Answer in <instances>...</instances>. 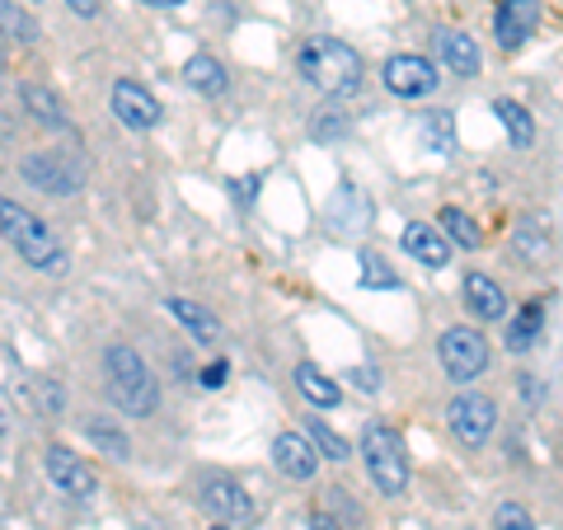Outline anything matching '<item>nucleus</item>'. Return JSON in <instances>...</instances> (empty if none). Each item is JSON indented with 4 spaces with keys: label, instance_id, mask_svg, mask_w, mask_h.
<instances>
[{
    "label": "nucleus",
    "instance_id": "2eb2a0df",
    "mask_svg": "<svg viewBox=\"0 0 563 530\" xmlns=\"http://www.w3.org/2000/svg\"><path fill=\"white\" fill-rule=\"evenodd\" d=\"M404 250H409L418 263H428V268H446L451 240L442 231H432L428 221H413V225H404Z\"/></svg>",
    "mask_w": 563,
    "mask_h": 530
},
{
    "label": "nucleus",
    "instance_id": "0eeeda50",
    "mask_svg": "<svg viewBox=\"0 0 563 530\" xmlns=\"http://www.w3.org/2000/svg\"><path fill=\"white\" fill-rule=\"evenodd\" d=\"M24 179L38 184L43 192H57V198H70V192H80L85 184V169L70 161V155H57V151H33L24 161Z\"/></svg>",
    "mask_w": 563,
    "mask_h": 530
},
{
    "label": "nucleus",
    "instance_id": "f03ea898",
    "mask_svg": "<svg viewBox=\"0 0 563 530\" xmlns=\"http://www.w3.org/2000/svg\"><path fill=\"white\" fill-rule=\"evenodd\" d=\"M296 70L329 99H347L362 90V57L339 38H306L296 52Z\"/></svg>",
    "mask_w": 563,
    "mask_h": 530
},
{
    "label": "nucleus",
    "instance_id": "c756f323",
    "mask_svg": "<svg viewBox=\"0 0 563 530\" xmlns=\"http://www.w3.org/2000/svg\"><path fill=\"white\" fill-rule=\"evenodd\" d=\"M85 432H90V441H95V446H103L109 455H128V437H122V432L103 428V422H90V428H85Z\"/></svg>",
    "mask_w": 563,
    "mask_h": 530
},
{
    "label": "nucleus",
    "instance_id": "58836bf2",
    "mask_svg": "<svg viewBox=\"0 0 563 530\" xmlns=\"http://www.w3.org/2000/svg\"><path fill=\"white\" fill-rule=\"evenodd\" d=\"M0 62H5V47H0Z\"/></svg>",
    "mask_w": 563,
    "mask_h": 530
},
{
    "label": "nucleus",
    "instance_id": "412c9836",
    "mask_svg": "<svg viewBox=\"0 0 563 530\" xmlns=\"http://www.w3.org/2000/svg\"><path fill=\"white\" fill-rule=\"evenodd\" d=\"M296 390H301V395L314 404V409H333V404L343 399V395H339V385H333L314 362H301V366H296Z\"/></svg>",
    "mask_w": 563,
    "mask_h": 530
},
{
    "label": "nucleus",
    "instance_id": "6ab92c4d",
    "mask_svg": "<svg viewBox=\"0 0 563 530\" xmlns=\"http://www.w3.org/2000/svg\"><path fill=\"white\" fill-rule=\"evenodd\" d=\"M418 141L428 146L432 155H451L455 151V118L446 109H432V113H418Z\"/></svg>",
    "mask_w": 563,
    "mask_h": 530
},
{
    "label": "nucleus",
    "instance_id": "c85d7f7f",
    "mask_svg": "<svg viewBox=\"0 0 563 530\" xmlns=\"http://www.w3.org/2000/svg\"><path fill=\"white\" fill-rule=\"evenodd\" d=\"M493 526H498V530H536L531 511H526L521 503H503L498 511H493Z\"/></svg>",
    "mask_w": 563,
    "mask_h": 530
},
{
    "label": "nucleus",
    "instance_id": "bb28decb",
    "mask_svg": "<svg viewBox=\"0 0 563 530\" xmlns=\"http://www.w3.org/2000/svg\"><path fill=\"white\" fill-rule=\"evenodd\" d=\"M310 446H314V451H324L329 461H347V455H352V446L329 428L324 418H310Z\"/></svg>",
    "mask_w": 563,
    "mask_h": 530
},
{
    "label": "nucleus",
    "instance_id": "b1692460",
    "mask_svg": "<svg viewBox=\"0 0 563 530\" xmlns=\"http://www.w3.org/2000/svg\"><path fill=\"white\" fill-rule=\"evenodd\" d=\"M20 99H24V109L43 122V128H66V103L52 95L47 85H24Z\"/></svg>",
    "mask_w": 563,
    "mask_h": 530
},
{
    "label": "nucleus",
    "instance_id": "4c0bfd02",
    "mask_svg": "<svg viewBox=\"0 0 563 530\" xmlns=\"http://www.w3.org/2000/svg\"><path fill=\"white\" fill-rule=\"evenodd\" d=\"M10 428V418H5V409H0V432H5Z\"/></svg>",
    "mask_w": 563,
    "mask_h": 530
},
{
    "label": "nucleus",
    "instance_id": "5701e85b",
    "mask_svg": "<svg viewBox=\"0 0 563 530\" xmlns=\"http://www.w3.org/2000/svg\"><path fill=\"white\" fill-rule=\"evenodd\" d=\"M493 113H498V122L507 128V141H512L517 151H526L536 141V118L526 113L517 99H498V103H493Z\"/></svg>",
    "mask_w": 563,
    "mask_h": 530
},
{
    "label": "nucleus",
    "instance_id": "aec40b11",
    "mask_svg": "<svg viewBox=\"0 0 563 530\" xmlns=\"http://www.w3.org/2000/svg\"><path fill=\"white\" fill-rule=\"evenodd\" d=\"M512 250L521 254V263H531V268H540L544 254H550V235H544V221L540 217H521L517 231H512Z\"/></svg>",
    "mask_w": 563,
    "mask_h": 530
},
{
    "label": "nucleus",
    "instance_id": "2f4dec72",
    "mask_svg": "<svg viewBox=\"0 0 563 530\" xmlns=\"http://www.w3.org/2000/svg\"><path fill=\"white\" fill-rule=\"evenodd\" d=\"M320 141H329V136H343L347 132V118L343 113H314V128H310Z\"/></svg>",
    "mask_w": 563,
    "mask_h": 530
},
{
    "label": "nucleus",
    "instance_id": "a211bd4d",
    "mask_svg": "<svg viewBox=\"0 0 563 530\" xmlns=\"http://www.w3.org/2000/svg\"><path fill=\"white\" fill-rule=\"evenodd\" d=\"M184 80H188V90H198L207 99H217L225 95V85H231V76H225V66L211 57V52H192L188 66H184Z\"/></svg>",
    "mask_w": 563,
    "mask_h": 530
},
{
    "label": "nucleus",
    "instance_id": "a878e982",
    "mask_svg": "<svg viewBox=\"0 0 563 530\" xmlns=\"http://www.w3.org/2000/svg\"><path fill=\"white\" fill-rule=\"evenodd\" d=\"M0 29L20 43H38V24L29 20V10H20L14 0H0Z\"/></svg>",
    "mask_w": 563,
    "mask_h": 530
},
{
    "label": "nucleus",
    "instance_id": "393cba45",
    "mask_svg": "<svg viewBox=\"0 0 563 530\" xmlns=\"http://www.w3.org/2000/svg\"><path fill=\"white\" fill-rule=\"evenodd\" d=\"M437 231H442L451 244H461V250H479V244H484L479 225H474L461 207H446V211H442V225H437Z\"/></svg>",
    "mask_w": 563,
    "mask_h": 530
},
{
    "label": "nucleus",
    "instance_id": "7ed1b4c3",
    "mask_svg": "<svg viewBox=\"0 0 563 530\" xmlns=\"http://www.w3.org/2000/svg\"><path fill=\"white\" fill-rule=\"evenodd\" d=\"M103 376H109V395L128 418H151L161 409V385H155L146 357L128 343H109L103 352Z\"/></svg>",
    "mask_w": 563,
    "mask_h": 530
},
{
    "label": "nucleus",
    "instance_id": "f3484780",
    "mask_svg": "<svg viewBox=\"0 0 563 530\" xmlns=\"http://www.w3.org/2000/svg\"><path fill=\"white\" fill-rule=\"evenodd\" d=\"M465 300H470V310L479 314V320H503L507 314V291L488 273H470L465 277Z\"/></svg>",
    "mask_w": 563,
    "mask_h": 530
},
{
    "label": "nucleus",
    "instance_id": "9b49d317",
    "mask_svg": "<svg viewBox=\"0 0 563 530\" xmlns=\"http://www.w3.org/2000/svg\"><path fill=\"white\" fill-rule=\"evenodd\" d=\"M113 113H118L122 128H132V132H151L155 122L165 118L161 99H155L146 85H136V80H113Z\"/></svg>",
    "mask_w": 563,
    "mask_h": 530
},
{
    "label": "nucleus",
    "instance_id": "4468645a",
    "mask_svg": "<svg viewBox=\"0 0 563 530\" xmlns=\"http://www.w3.org/2000/svg\"><path fill=\"white\" fill-rule=\"evenodd\" d=\"M432 47H437V57H442L455 70V76H479L484 57H479V43H474L470 33H461V29H437L432 33Z\"/></svg>",
    "mask_w": 563,
    "mask_h": 530
},
{
    "label": "nucleus",
    "instance_id": "72a5a7b5",
    "mask_svg": "<svg viewBox=\"0 0 563 530\" xmlns=\"http://www.w3.org/2000/svg\"><path fill=\"white\" fill-rule=\"evenodd\" d=\"M352 380H357V385H362V390H380V380H376V371H372V366L352 371Z\"/></svg>",
    "mask_w": 563,
    "mask_h": 530
},
{
    "label": "nucleus",
    "instance_id": "c9c22d12",
    "mask_svg": "<svg viewBox=\"0 0 563 530\" xmlns=\"http://www.w3.org/2000/svg\"><path fill=\"white\" fill-rule=\"evenodd\" d=\"M141 5H151V10H179L184 0H141Z\"/></svg>",
    "mask_w": 563,
    "mask_h": 530
},
{
    "label": "nucleus",
    "instance_id": "f704fd0d",
    "mask_svg": "<svg viewBox=\"0 0 563 530\" xmlns=\"http://www.w3.org/2000/svg\"><path fill=\"white\" fill-rule=\"evenodd\" d=\"M66 5L76 10L80 20H95V14H99V0H66Z\"/></svg>",
    "mask_w": 563,
    "mask_h": 530
},
{
    "label": "nucleus",
    "instance_id": "dca6fc26",
    "mask_svg": "<svg viewBox=\"0 0 563 530\" xmlns=\"http://www.w3.org/2000/svg\"><path fill=\"white\" fill-rule=\"evenodd\" d=\"M165 310H169L174 320H179V324H184L198 343H217V339H221V320H217V314H211L207 306H198V300H188V296H169V300H165Z\"/></svg>",
    "mask_w": 563,
    "mask_h": 530
},
{
    "label": "nucleus",
    "instance_id": "7c9ffc66",
    "mask_svg": "<svg viewBox=\"0 0 563 530\" xmlns=\"http://www.w3.org/2000/svg\"><path fill=\"white\" fill-rule=\"evenodd\" d=\"M33 395H38V409H43V413H62V404H66L62 385H52V380H33Z\"/></svg>",
    "mask_w": 563,
    "mask_h": 530
},
{
    "label": "nucleus",
    "instance_id": "f8f14e48",
    "mask_svg": "<svg viewBox=\"0 0 563 530\" xmlns=\"http://www.w3.org/2000/svg\"><path fill=\"white\" fill-rule=\"evenodd\" d=\"M540 29V0H498L493 10V33H498L503 52H517Z\"/></svg>",
    "mask_w": 563,
    "mask_h": 530
},
{
    "label": "nucleus",
    "instance_id": "4be33fe9",
    "mask_svg": "<svg viewBox=\"0 0 563 530\" xmlns=\"http://www.w3.org/2000/svg\"><path fill=\"white\" fill-rule=\"evenodd\" d=\"M540 329H544V300H526V306H521V314H517L512 324H507V347H512V352L536 347Z\"/></svg>",
    "mask_w": 563,
    "mask_h": 530
},
{
    "label": "nucleus",
    "instance_id": "f257e3e1",
    "mask_svg": "<svg viewBox=\"0 0 563 530\" xmlns=\"http://www.w3.org/2000/svg\"><path fill=\"white\" fill-rule=\"evenodd\" d=\"M0 235H5L10 250H20V258L29 268L38 273H66V250L57 231L38 217V211H29L24 202H14L0 192Z\"/></svg>",
    "mask_w": 563,
    "mask_h": 530
},
{
    "label": "nucleus",
    "instance_id": "9d476101",
    "mask_svg": "<svg viewBox=\"0 0 563 530\" xmlns=\"http://www.w3.org/2000/svg\"><path fill=\"white\" fill-rule=\"evenodd\" d=\"M380 80H385V90L399 99H422L437 90V66L428 57H413V52H399V57L385 62Z\"/></svg>",
    "mask_w": 563,
    "mask_h": 530
},
{
    "label": "nucleus",
    "instance_id": "20e7f679",
    "mask_svg": "<svg viewBox=\"0 0 563 530\" xmlns=\"http://www.w3.org/2000/svg\"><path fill=\"white\" fill-rule=\"evenodd\" d=\"M362 461H366V474H372V484L385 493V498H399V493L409 488V451H404V441H399L395 428H385V422H366Z\"/></svg>",
    "mask_w": 563,
    "mask_h": 530
},
{
    "label": "nucleus",
    "instance_id": "ddd939ff",
    "mask_svg": "<svg viewBox=\"0 0 563 530\" xmlns=\"http://www.w3.org/2000/svg\"><path fill=\"white\" fill-rule=\"evenodd\" d=\"M273 461L287 479H314V470H320V455H314L310 437H301V432H282L273 441Z\"/></svg>",
    "mask_w": 563,
    "mask_h": 530
},
{
    "label": "nucleus",
    "instance_id": "39448f33",
    "mask_svg": "<svg viewBox=\"0 0 563 530\" xmlns=\"http://www.w3.org/2000/svg\"><path fill=\"white\" fill-rule=\"evenodd\" d=\"M437 357H442L446 366V376L451 380H479L484 376V366H488V339L479 329H470V324H455L442 333V343H437Z\"/></svg>",
    "mask_w": 563,
    "mask_h": 530
},
{
    "label": "nucleus",
    "instance_id": "cd10ccee",
    "mask_svg": "<svg viewBox=\"0 0 563 530\" xmlns=\"http://www.w3.org/2000/svg\"><path fill=\"white\" fill-rule=\"evenodd\" d=\"M357 263H362V273H357L362 287H372V291H390V287H399V277L385 268V258H380V254H357Z\"/></svg>",
    "mask_w": 563,
    "mask_h": 530
},
{
    "label": "nucleus",
    "instance_id": "423d86ee",
    "mask_svg": "<svg viewBox=\"0 0 563 530\" xmlns=\"http://www.w3.org/2000/svg\"><path fill=\"white\" fill-rule=\"evenodd\" d=\"M446 422H451L455 441L484 446V441L493 437V428H498V404H493L488 395H479V390H461L446 404Z\"/></svg>",
    "mask_w": 563,
    "mask_h": 530
},
{
    "label": "nucleus",
    "instance_id": "e433bc0d",
    "mask_svg": "<svg viewBox=\"0 0 563 530\" xmlns=\"http://www.w3.org/2000/svg\"><path fill=\"white\" fill-rule=\"evenodd\" d=\"M310 530H343V526L333 521V517H314V521H310Z\"/></svg>",
    "mask_w": 563,
    "mask_h": 530
},
{
    "label": "nucleus",
    "instance_id": "1a4fd4ad",
    "mask_svg": "<svg viewBox=\"0 0 563 530\" xmlns=\"http://www.w3.org/2000/svg\"><path fill=\"white\" fill-rule=\"evenodd\" d=\"M202 507L225 526H250L254 521V498L244 493L231 474H207L202 479Z\"/></svg>",
    "mask_w": 563,
    "mask_h": 530
},
{
    "label": "nucleus",
    "instance_id": "473e14b6",
    "mask_svg": "<svg viewBox=\"0 0 563 530\" xmlns=\"http://www.w3.org/2000/svg\"><path fill=\"white\" fill-rule=\"evenodd\" d=\"M225 376H231V362H211L207 371H202V385H207V390H221V385H225Z\"/></svg>",
    "mask_w": 563,
    "mask_h": 530
},
{
    "label": "nucleus",
    "instance_id": "6e6552de",
    "mask_svg": "<svg viewBox=\"0 0 563 530\" xmlns=\"http://www.w3.org/2000/svg\"><path fill=\"white\" fill-rule=\"evenodd\" d=\"M43 470H47V479L57 484V493H66V498H95L99 493V479H95V470L80 461L76 451H66V446H47L43 451Z\"/></svg>",
    "mask_w": 563,
    "mask_h": 530
}]
</instances>
